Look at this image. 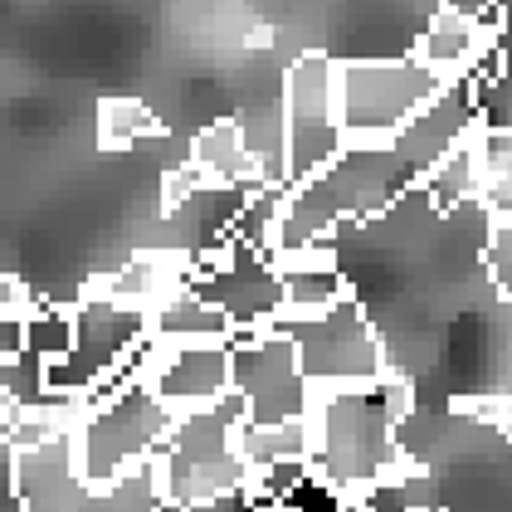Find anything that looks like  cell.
<instances>
[{
  "label": "cell",
  "instance_id": "44dd1931",
  "mask_svg": "<svg viewBox=\"0 0 512 512\" xmlns=\"http://www.w3.org/2000/svg\"><path fill=\"white\" fill-rule=\"evenodd\" d=\"M210 181H205V171H200L196 161L186 157L176 171H166V181H161V215H176V210H186L191 200L205 191Z\"/></svg>",
  "mask_w": 512,
  "mask_h": 512
},
{
  "label": "cell",
  "instance_id": "4fadbf2b",
  "mask_svg": "<svg viewBox=\"0 0 512 512\" xmlns=\"http://www.w3.org/2000/svg\"><path fill=\"white\" fill-rule=\"evenodd\" d=\"M503 40V35H493V30H483L473 15L464 10H449V5H439L430 15V25H425V35L415 44V54L430 64L439 79H473L478 74V64L493 54V44Z\"/></svg>",
  "mask_w": 512,
  "mask_h": 512
},
{
  "label": "cell",
  "instance_id": "6da1fadb",
  "mask_svg": "<svg viewBox=\"0 0 512 512\" xmlns=\"http://www.w3.org/2000/svg\"><path fill=\"white\" fill-rule=\"evenodd\" d=\"M308 430H313V478L332 483L337 493L381 488V483L425 473L420 459H410L400 449V420H395L381 381L317 391Z\"/></svg>",
  "mask_w": 512,
  "mask_h": 512
},
{
  "label": "cell",
  "instance_id": "7402d4cb",
  "mask_svg": "<svg viewBox=\"0 0 512 512\" xmlns=\"http://www.w3.org/2000/svg\"><path fill=\"white\" fill-rule=\"evenodd\" d=\"M483 264H488L493 288L512 303V225H498V220H493V235L483 239Z\"/></svg>",
  "mask_w": 512,
  "mask_h": 512
},
{
  "label": "cell",
  "instance_id": "5bb4252c",
  "mask_svg": "<svg viewBox=\"0 0 512 512\" xmlns=\"http://www.w3.org/2000/svg\"><path fill=\"white\" fill-rule=\"evenodd\" d=\"M191 161L205 171L210 186H239V191H259L264 186L259 157H254L239 118H220L210 127H200L196 142H191Z\"/></svg>",
  "mask_w": 512,
  "mask_h": 512
},
{
  "label": "cell",
  "instance_id": "603a6c76",
  "mask_svg": "<svg viewBox=\"0 0 512 512\" xmlns=\"http://www.w3.org/2000/svg\"><path fill=\"white\" fill-rule=\"evenodd\" d=\"M40 308L44 303L20 283V278H5V283H0V317H10V322H30Z\"/></svg>",
  "mask_w": 512,
  "mask_h": 512
},
{
  "label": "cell",
  "instance_id": "9c48e42d",
  "mask_svg": "<svg viewBox=\"0 0 512 512\" xmlns=\"http://www.w3.org/2000/svg\"><path fill=\"white\" fill-rule=\"evenodd\" d=\"M191 288L205 303H215L239 332L278 327V317L288 308V288L274 254L249 249V244H215L191 254Z\"/></svg>",
  "mask_w": 512,
  "mask_h": 512
},
{
  "label": "cell",
  "instance_id": "7a4b0ae2",
  "mask_svg": "<svg viewBox=\"0 0 512 512\" xmlns=\"http://www.w3.org/2000/svg\"><path fill=\"white\" fill-rule=\"evenodd\" d=\"M244 420H249V405L235 391L225 400H215V405H205V410H191V415L176 420L171 439L161 444V454L152 459L166 508L191 512V508H210L220 498H235V493H249L254 469L239 454Z\"/></svg>",
  "mask_w": 512,
  "mask_h": 512
},
{
  "label": "cell",
  "instance_id": "277c9868",
  "mask_svg": "<svg viewBox=\"0 0 512 512\" xmlns=\"http://www.w3.org/2000/svg\"><path fill=\"white\" fill-rule=\"evenodd\" d=\"M449 88L420 54L405 59H347L342 64V122L352 147H391L395 137Z\"/></svg>",
  "mask_w": 512,
  "mask_h": 512
},
{
  "label": "cell",
  "instance_id": "30bf717a",
  "mask_svg": "<svg viewBox=\"0 0 512 512\" xmlns=\"http://www.w3.org/2000/svg\"><path fill=\"white\" fill-rule=\"evenodd\" d=\"M235 395L249 405V425H293L313 415L317 386L308 381L298 347L283 327L239 332L235 342Z\"/></svg>",
  "mask_w": 512,
  "mask_h": 512
},
{
  "label": "cell",
  "instance_id": "ac0fdd59",
  "mask_svg": "<svg viewBox=\"0 0 512 512\" xmlns=\"http://www.w3.org/2000/svg\"><path fill=\"white\" fill-rule=\"evenodd\" d=\"M161 132H166V122H161L142 98H103V103H98V147H103V152L157 142Z\"/></svg>",
  "mask_w": 512,
  "mask_h": 512
},
{
  "label": "cell",
  "instance_id": "52a82bcc",
  "mask_svg": "<svg viewBox=\"0 0 512 512\" xmlns=\"http://www.w3.org/2000/svg\"><path fill=\"white\" fill-rule=\"evenodd\" d=\"M283 108H288V186H308L352 147L342 122V59L298 54L283 79Z\"/></svg>",
  "mask_w": 512,
  "mask_h": 512
},
{
  "label": "cell",
  "instance_id": "8992f818",
  "mask_svg": "<svg viewBox=\"0 0 512 512\" xmlns=\"http://www.w3.org/2000/svg\"><path fill=\"white\" fill-rule=\"evenodd\" d=\"M293 347L298 361L308 371L317 391H342V386H376L391 376V361H386V342L376 332V322L366 317L361 298H342L337 308L313 317H283L278 322Z\"/></svg>",
  "mask_w": 512,
  "mask_h": 512
},
{
  "label": "cell",
  "instance_id": "e0dca14e",
  "mask_svg": "<svg viewBox=\"0 0 512 512\" xmlns=\"http://www.w3.org/2000/svg\"><path fill=\"white\" fill-rule=\"evenodd\" d=\"M239 454L249 459V469H274V464H313V430L308 420L293 425H249L239 430Z\"/></svg>",
  "mask_w": 512,
  "mask_h": 512
},
{
  "label": "cell",
  "instance_id": "3957f363",
  "mask_svg": "<svg viewBox=\"0 0 512 512\" xmlns=\"http://www.w3.org/2000/svg\"><path fill=\"white\" fill-rule=\"evenodd\" d=\"M176 410L157 395L152 381H132L118 395L88 405L83 425L74 430V459L93 488H113L127 473L152 464L161 444L176 430Z\"/></svg>",
  "mask_w": 512,
  "mask_h": 512
},
{
  "label": "cell",
  "instance_id": "cb8c5ba5",
  "mask_svg": "<svg viewBox=\"0 0 512 512\" xmlns=\"http://www.w3.org/2000/svg\"><path fill=\"white\" fill-rule=\"evenodd\" d=\"M244 44H249V49H274V25H254V30L244 35Z\"/></svg>",
  "mask_w": 512,
  "mask_h": 512
},
{
  "label": "cell",
  "instance_id": "9a60e30c",
  "mask_svg": "<svg viewBox=\"0 0 512 512\" xmlns=\"http://www.w3.org/2000/svg\"><path fill=\"white\" fill-rule=\"evenodd\" d=\"M152 337L166 347H205V342H235L239 327L215 303H205L196 288H186L152 313Z\"/></svg>",
  "mask_w": 512,
  "mask_h": 512
},
{
  "label": "cell",
  "instance_id": "d6986e66",
  "mask_svg": "<svg viewBox=\"0 0 512 512\" xmlns=\"http://www.w3.org/2000/svg\"><path fill=\"white\" fill-rule=\"evenodd\" d=\"M483 205L498 225H512V127L483 122Z\"/></svg>",
  "mask_w": 512,
  "mask_h": 512
},
{
  "label": "cell",
  "instance_id": "5b68a950",
  "mask_svg": "<svg viewBox=\"0 0 512 512\" xmlns=\"http://www.w3.org/2000/svg\"><path fill=\"white\" fill-rule=\"evenodd\" d=\"M15 488L25 512H166L157 464H142L113 488H93L74 459V434L15 454Z\"/></svg>",
  "mask_w": 512,
  "mask_h": 512
},
{
  "label": "cell",
  "instance_id": "ba28073f",
  "mask_svg": "<svg viewBox=\"0 0 512 512\" xmlns=\"http://www.w3.org/2000/svg\"><path fill=\"white\" fill-rule=\"evenodd\" d=\"M74 322H79L74 352L49 366V391L74 395V400H88L93 391H103L152 337L147 313L122 308L113 298H93V293H83V303L74 308Z\"/></svg>",
  "mask_w": 512,
  "mask_h": 512
},
{
  "label": "cell",
  "instance_id": "7c38bea8",
  "mask_svg": "<svg viewBox=\"0 0 512 512\" xmlns=\"http://www.w3.org/2000/svg\"><path fill=\"white\" fill-rule=\"evenodd\" d=\"M152 386L176 415L205 410V405H215V400H225L235 391V347L230 342H205V347H166V342H157Z\"/></svg>",
  "mask_w": 512,
  "mask_h": 512
},
{
  "label": "cell",
  "instance_id": "ffe728a7",
  "mask_svg": "<svg viewBox=\"0 0 512 512\" xmlns=\"http://www.w3.org/2000/svg\"><path fill=\"white\" fill-rule=\"evenodd\" d=\"M74 342H79V322H74V308H54V303H44L40 313L25 322V352L44 356L49 366H54V361H64V356L74 352Z\"/></svg>",
  "mask_w": 512,
  "mask_h": 512
},
{
  "label": "cell",
  "instance_id": "8fae6325",
  "mask_svg": "<svg viewBox=\"0 0 512 512\" xmlns=\"http://www.w3.org/2000/svg\"><path fill=\"white\" fill-rule=\"evenodd\" d=\"M483 127V103H478V83L473 79H454L439 98H434L430 108L420 113V118L410 122L400 137H395L391 147L400 157L415 166V176H420V186H425V176H430L439 161H449L464 142H469L473 132Z\"/></svg>",
  "mask_w": 512,
  "mask_h": 512
},
{
  "label": "cell",
  "instance_id": "2e32d148",
  "mask_svg": "<svg viewBox=\"0 0 512 512\" xmlns=\"http://www.w3.org/2000/svg\"><path fill=\"white\" fill-rule=\"evenodd\" d=\"M425 196L439 210V220L454 215V210H464V205H473V200H483V127L473 132L454 157L439 161L430 176H425Z\"/></svg>",
  "mask_w": 512,
  "mask_h": 512
}]
</instances>
